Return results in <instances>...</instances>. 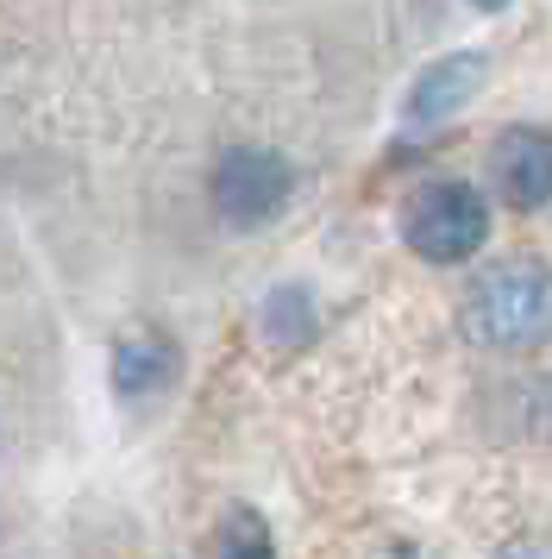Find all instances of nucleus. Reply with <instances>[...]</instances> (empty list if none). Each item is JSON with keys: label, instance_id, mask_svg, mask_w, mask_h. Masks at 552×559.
I'll use <instances>...</instances> for the list:
<instances>
[{"label": "nucleus", "instance_id": "nucleus-7", "mask_svg": "<svg viewBox=\"0 0 552 559\" xmlns=\"http://www.w3.org/2000/svg\"><path fill=\"white\" fill-rule=\"evenodd\" d=\"M257 328H264V340L271 346H308V333H314V296L301 289V283H283V289H271L264 296V308H257Z\"/></svg>", "mask_w": 552, "mask_h": 559}, {"label": "nucleus", "instance_id": "nucleus-2", "mask_svg": "<svg viewBox=\"0 0 552 559\" xmlns=\"http://www.w3.org/2000/svg\"><path fill=\"white\" fill-rule=\"evenodd\" d=\"M401 239L427 258V264H458V258L483 252L490 239V202L471 182H421L408 207H401Z\"/></svg>", "mask_w": 552, "mask_h": 559}, {"label": "nucleus", "instance_id": "nucleus-8", "mask_svg": "<svg viewBox=\"0 0 552 559\" xmlns=\"http://www.w3.org/2000/svg\"><path fill=\"white\" fill-rule=\"evenodd\" d=\"M214 559H276V534L251 503H232L214 528Z\"/></svg>", "mask_w": 552, "mask_h": 559}, {"label": "nucleus", "instance_id": "nucleus-6", "mask_svg": "<svg viewBox=\"0 0 552 559\" xmlns=\"http://www.w3.org/2000/svg\"><path fill=\"white\" fill-rule=\"evenodd\" d=\"M170 378H176V346L164 333H125L120 346H113V390H120L125 403L157 396Z\"/></svg>", "mask_w": 552, "mask_h": 559}, {"label": "nucleus", "instance_id": "nucleus-11", "mask_svg": "<svg viewBox=\"0 0 552 559\" xmlns=\"http://www.w3.org/2000/svg\"><path fill=\"white\" fill-rule=\"evenodd\" d=\"M477 7H483V13H496V7H508V0H477Z\"/></svg>", "mask_w": 552, "mask_h": 559}, {"label": "nucleus", "instance_id": "nucleus-3", "mask_svg": "<svg viewBox=\"0 0 552 559\" xmlns=\"http://www.w3.org/2000/svg\"><path fill=\"white\" fill-rule=\"evenodd\" d=\"M207 195H214V214H220L226 227H264V221H276L283 202L296 195V170H289V157L271 152V145H232V152L214 164Z\"/></svg>", "mask_w": 552, "mask_h": 559}, {"label": "nucleus", "instance_id": "nucleus-10", "mask_svg": "<svg viewBox=\"0 0 552 559\" xmlns=\"http://www.w3.org/2000/svg\"><path fill=\"white\" fill-rule=\"evenodd\" d=\"M496 559H552V547H540V540H515V547H502Z\"/></svg>", "mask_w": 552, "mask_h": 559}, {"label": "nucleus", "instance_id": "nucleus-4", "mask_svg": "<svg viewBox=\"0 0 552 559\" xmlns=\"http://www.w3.org/2000/svg\"><path fill=\"white\" fill-rule=\"evenodd\" d=\"M490 177H496L508 207H547L552 202V132L515 127L496 139L490 152Z\"/></svg>", "mask_w": 552, "mask_h": 559}, {"label": "nucleus", "instance_id": "nucleus-9", "mask_svg": "<svg viewBox=\"0 0 552 559\" xmlns=\"http://www.w3.org/2000/svg\"><path fill=\"white\" fill-rule=\"evenodd\" d=\"M533 428H540V440H552V378L540 383V396H533Z\"/></svg>", "mask_w": 552, "mask_h": 559}, {"label": "nucleus", "instance_id": "nucleus-5", "mask_svg": "<svg viewBox=\"0 0 552 559\" xmlns=\"http://www.w3.org/2000/svg\"><path fill=\"white\" fill-rule=\"evenodd\" d=\"M483 76H490L483 51H452L440 63H427L415 76V88H408V102H401V120L408 127H440V120H452L483 88Z\"/></svg>", "mask_w": 552, "mask_h": 559}, {"label": "nucleus", "instance_id": "nucleus-1", "mask_svg": "<svg viewBox=\"0 0 552 559\" xmlns=\"http://www.w3.org/2000/svg\"><path fill=\"white\" fill-rule=\"evenodd\" d=\"M465 328L483 346H533L552 333V271L533 258H502L465 296Z\"/></svg>", "mask_w": 552, "mask_h": 559}]
</instances>
